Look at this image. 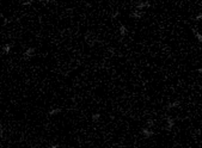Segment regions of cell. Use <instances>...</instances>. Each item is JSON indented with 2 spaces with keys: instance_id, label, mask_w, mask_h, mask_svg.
I'll return each instance as SVG.
<instances>
[{
  "instance_id": "obj_1",
  "label": "cell",
  "mask_w": 202,
  "mask_h": 148,
  "mask_svg": "<svg viewBox=\"0 0 202 148\" xmlns=\"http://www.w3.org/2000/svg\"><path fill=\"white\" fill-rule=\"evenodd\" d=\"M148 7H151V3L147 1V0H142V1H136L135 3V10H138V11H143L145 12V10L148 9Z\"/></svg>"
},
{
  "instance_id": "obj_12",
  "label": "cell",
  "mask_w": 202,
  "mask_h": 148,
  "mask_svg": "<svg viewBox=\"0 0 202 148\" xmlns=\"http://www.w3.org/2000/svg\"><path fill=\"white\" fill-rule=\"evenodd\" d=\"M194 21H195V22H200V21H202V11H201V12H198V13L194 17Z\"/></svg>"
},
{
  "instance_id": "obj_9",
  "label": "cell",
  "mask_w": 202,
  "mask_h": 148,
  "mask_svg": "<svg viewBox=\"0 0 202 148\" xmlns=\"http://www.w3.org/2000/svg\"><path fill=\"white\" fill-rule=\"evenodd\" d=\"M191 31H193V33H194V37H195V38H196L200 43H202V33H201L197 29H195V28H193Z\"/></svg>"
},
{
  "instance_id": "obj_16",
  "label": "cell",
  "mask_w": 202,
  "mask_h": 148,
  "mask_svg": "<svg viewBox=\"0 0 202 148\" xmlns=\"http://www.w3.org/2000/svg\"><path fill=\"white\" fill-rule=\"evenodd\" d=\"M48 148H60V144H59V143H53V144H50Z\"/></svg>"
},
{
  "instance_id": "obj_11",
  "label": "cell",
  "mask_w": 202,
  "mask_h": 148,
  "mask_svg": "<svg viewBox=\"0 0 202 148\" xmlns=\"http://www.w3.org/2000/svg\"><path fill=\"white\" fill-rule=\"evenodd\" d=\"M101 116H102V115H101L99 112H96V114H94L92 116H91V120H92L94 122H98V121L101 120Z\"/></svg>"
},
{
  "instance_id": "obj_3",
  "label": "cell",
  "mask_w": 202,
  "mask_h": 148,
  "mask_svg": "<svg viewBox=\"0 0 202 148\" xmlns=\"http://www.w3.org/2000/svg\"><path fill=\"white\" fill-rule=\"evenodd\" d=\"M141 135H142L145 139H151V137L154 135V132L152 130L150 127H143V128L141 129Z\"/></svg>"
},
{
  "instance_id": "obj_4",
  "label": "cell",
  "mask_w": 202,
  "mask_h": 148,
  "mask_svg": "<svg viewBox=\"0 0 202 148\" xmlns=\"http://www.w3.org/2000/svg\"><path fill=\"white\" fill-rule=\"evenodd\" d=\"M175 127V118L171 117V116H168L166 117V124H165V129H166L168 132H171Z\"/></svg>"
},
{
  "instance_id": "obj_7",
  "label": "cell",
  "mask_w": 202,
  "mask_h": 148,
  "mask_svg": "<svg viewBox=\"0 0 202 148\" xmlns=\"http://www.w3.org/2000/svg\"><path fill=\"white\" fill-rule=\"evenodd\" d=\"M143 14H145V12L143 11H138V10H134L129 16L132 17V18H134V19H141V18L143 17Z\"/></svg>"
},
{
  "instance_id": "obj_10",
  "label": "cell",
  "mask_w": 202,
  "mask_h": 148,
  "mask_svg": "<svg viewBox=\"0 0 202 148\" xmlns=\"http://www.w3.org/2000/svg\"><path fill=\"white\" fill-rule=\"evenodd\" d=\"M11 49H12V44L11 43H7V44H4L3 46V54H5V55H7V54H10L11 53Z\"/></svg>"
},
{
  "instance_id": "obj_8",
  "label": "cell",
  "mask_w": 202,
  "mask_h": 148,
  "mask_svg": "<svg viewBox=\"0 0 202 148\" xmlns=\"http://www.w3.org/2000/svg\"><path fill=\"white\" fill-rule=\"evenodd\" d=\"M62 112V109L61 107H53V109H50L49 111H48V116H56V115H59V114H61Z\"/></svg>"
},
{
  "instance_id": "obj_5",
  "label": "cell",
  "mask_w": 202,
  "mask_h": 148,
  "mask_svg": "<svg viewBox=\"0 0 202 148\" xmlns=\"http://www.w3.org/2000/svg\"><path fill=\"white\" fill-rule=\"evenodd\" d=\"M118 32H120V37H121V38H120V41H122L123 38H124V37L128 35V29H127V26L126 25H120V28H118Z\"/></svg>"
},
{
  "instance_id": "obj_18",
  "label": "cell",
  "mask_w": 202,
  "mask_h": 148,
  "mask_svg": "<svg viewBox=\"0 0 202 148\" xmlns=\"http://www.w3.org/2000/svg\"><path fill=\"white\" fill-rule=\"evenodd\" d=\"M197 72H198L200 74H202V67H200V68H197Z\"/></svg>"
},
{
  "instance_id": "obj_13",
  "label": "cell",
  "mask_w": 202,
  "mask_h": 148,
  "mask_svg": "<svg viewBox=\"0 0 202 148\" xmlns=\"http://www.w3.org/2000/svg\"><path fill=\"white\" fill-rule=\"evenodd\" d=\"M118 16H120V11H114L111 13V18H113V19H116V18H118Z\"/></svg>"
},
{
  "instance_id": "obj_6",
  "label": "cell",
  "mask_w": 202,
  "mask_h": 148,
  "mask_svg": "<svg viewBox=\"0 0 202 148\" xmlns=\"http://www.w3.org/2000/svg\"><path fill=\"white\" fill-rule=\"evenodd\" d=\"M179 105H181L179 100H173V102H170V103H168L166 105H165V109H166V110H172V109L178 107Z\"/></svg>"
},
{
  "instance_id": "obj_17",
  "label": "cell",
  "mask_w": 202,
  "mask_h": 148,
  "mask_svg": "<svg viewBox=\"0 0 202 148\" xmlns=\"http://www.w3.org/2000/svg\"><path fill=\"white\" fill-rule=\"evenodd\" d=\"M9 23V19H7V18H4V25H6Z\"/></svg>"
},
{
  "instance_id": "obj_2",
  "label": "cell",
  "mask_w": 202,
  "mask_h": 148,
  "mask_svg": "<svg viewBox=\"0 0 202 148\" xmlns=\"http://www.w3.org/2000/svg\"><path fill=\"white\" fill-rule=\"evenodd\" d=\"M35 55H36V48L35 47H29L23 53V59L24 60H30V59H32L35 56Z\"/></svg>"
},
{
  "instance_id": "obj_15",
  "label": "cell",
  "mask_w": 202,
  "mask_h": 148,
  "mask_svg": "<svg viewBox=\"0 0 202 148\" xmlns=\"http://www.w3.org/2000/svg\"><path fill=\"white\" fill-rule=\"evenodd\" d=\"M153 125H154V121H153V120H148V121H147V127L151 128V127H153Z\"/></svg>"
},
{
  "instance_id": "obj_14",
  "label": "cell",
  "mask_w": 202,
  "mask_h": 148,
  "mask_svg": "<svg viewBox=\"0 0 202 148\" xmlns=\"http://www.w3.org/2000/svg\"><path fill=\"white\" fill-rule=\"evenodd\" d=\"M32 4H34L32 0H26V1H23V3H22L23 6H30V5H32Z\"/></svg>"
}]
</instances>
